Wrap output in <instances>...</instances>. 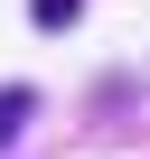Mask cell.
Masks as SVG:
<instances>
[{"label":"cell","mask_w":150,"mask_h":159,"mask_svg":"<svg viewBox=\"0 0 150 159\" xmlns=\"http://www.w3.org/2000/svg\"><path fill=\"white\" fill-rule=\"evenodd\" d=\"M28 112H38V94H28V84H0V150L28 131Z\"/></svg>","instance_id":"1"},{"label":"cell","mask_w":150,"mask_h":159,"mask_svg":"<svg viewBox=\"0 0 150 159\" xmlns=\"http://www.w3.org/2000/svg\"><path fill=\"white\" fill-rule=\"evenodd\" d=\"M28 10H38V28H66L75 10H85V0H28Z\"/></svg>","instance_id":"2"}]
</instances>
